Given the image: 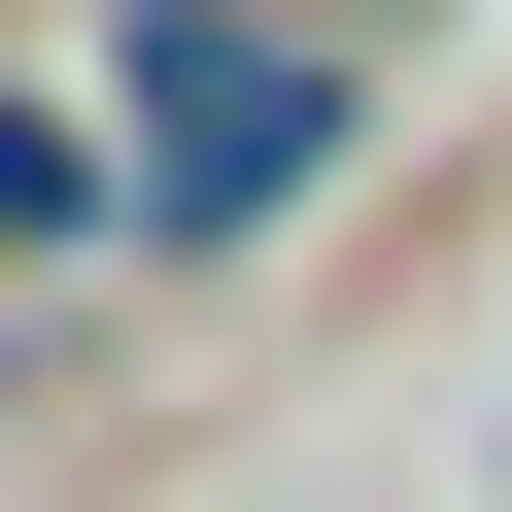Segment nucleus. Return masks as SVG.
I'll use <instances>...</instances> for the list:
<instances>
[{
    "label": "nucleus",
    "instance_id": "nucleus-2",
    "mask_svg": "<svg viewBox=\"0 0 512 512\" xmlns=\"http://www.w3.org/2000/svg\"><path fill=\"white\" fill-rule=\"evenodd\" d=\"M103 205H137V171H69L35 103H0V274H69V239H103Z\"/></svg>",
    "mask_w": 512,
    "mask_h": 512
},
{
    "label": "nucleus",
    "instance_id": "nucleus-1",
    "mask_svg": "<svg viewBox=\"0 0 512 512\" xmlns=\"http://www.w3.org/2000/svg\"><path fill=\"white\" fill-rule=\"evenodd\" d=\"M137 103H171V137H137V239H274V205L342 171V69H308V35H205V0L137 35Z\"/></svg>",
    "mask_w": 512,
    "mask_h": 512
}]
</instances>
